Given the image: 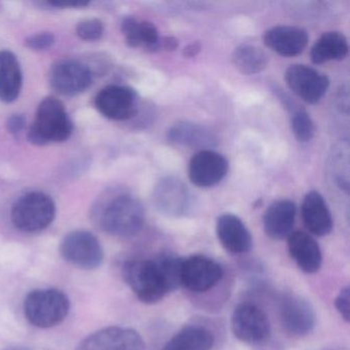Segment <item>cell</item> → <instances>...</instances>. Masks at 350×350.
<instances>
[{
	"label": "cell",
	"instance_id": "obj_1",
	"mask_svg": "<svg viewBox=\"0 0 350 350\" xmlns=\"http://www.w3.org/2000/svg\"><path fill=\"white\" fill-rule=\"evenodd\" d=\"M72 130V122L64 104L56 98H46L38 106L28 139L36 145L63 142L70 137Z\"/></svg>",
	"mask_w": 350,
	"mask_h": 350
},
{
	"label": "cell",
	"instance_id": "obj_24",
	"mask_svg": "<svg viewBox=\"0 0 350 350\" xmlns=\"http://www.w3.org/2000/svg\"><path fill=\"white\" fill-rule=\"evenodd\" d=\"M348 50L347 38L343 33L338 31L325 32L311 48V61L319 65L329 61L343 60L347 56Z\"/></svg>",
	"mask_w": 350,
	"mask_h": 350
},
{
	"label": "cell",
	"instance_id": "obj_17",
	"mask_svg": "<svg viewBox=\"0 0 350 350\" xmlns=\"http://www.w3.org/2000/svg\"><path fill=\"white\" fill-rule=\"evenodd\" d=\"M216 233L221 245L229 253H247L253 245L249 229L241 218L233 214H223L218 217Z\"/></svg>",
	"mask_w": 350,
	"mask_h": 350
},
{
	"label": "cell",
	"instance_id": "obj_18",
	"mask_svg": "<svg viewBox=\"0 0 350 350\" xmlns=\"http://www.w3.org/2000/svg\"><path fill=\"white\" fill-rule=\"evenodd\" d=\"M296 204L290 200H280L270 204L263 217L264 230L275 241L288 239L296 218Z\"/></svg>",
	"mask_w": 350,
	"mask_h": 350
},
{
	"label": "cell",
	"instance_id": "obj_20",
	"mask_svg": "<svg viewBox=\"0 0 350 350\" xmlns=\"http://www.w3.org/2000/svg\"><path fill=\"white\" fill-rule=\"evenodd\" d=\"M302 218L305 226L317 237H325L333 229V218L327 202L319 191L311 190L302 202Z\"/></svg>",
	"mask_w": 350,
	"mask_h": 350
},
{
	"label": "cell",
	"instance_id": "obj_27",
	"mask_svg": "<svg viewBox=\"0 0 350 350\" xmlns=\"http://www.w3.org/2000/svg\"><path fill=\"white\" fill-rule=\"evenodd\" d=\"M331 174L340 189L348 193L349 190V144L347 141L336 145L332 151Z\"/></svg>",
	"mask_w": 350,
	"mask_h": 350
},
{
	"label": "cell",
	"instance_id": "obj_8",
	"mask_svg": "<svg viewBox=\"0 0 350 350\" xmlns=\"http://www.w3.org/2000/svg\"><path fill=\"white\" fill-rule=\"evenodd\" d=\"M284 79L291 91L308 104L319 103L329 87L327 75L307 65H291Z\"/></svg>",
	"mask_w": 350,
	"mask_h": 350
},
{
	"label": "cell",
	"instance_id": "obj_2",
	"mask_svg": "<svg viewBox=\"0 0 350 350\" xmlns=\"http://www.w3.org/2000/svg\"><path fill=\"white\" fill-rule=\"evenodd\" d=\"M144 221L143 204L130 194H120L112 198L101 215L102 228L116 237L136 234L142 228Z\"/></svg>",
	"mask_w": 350,
	"mask_h": 350
},
{
	"label": "cell",
	"instance_id": "obj_32",
	"mask_svg": "<svg viewBox=\"0 0 350 350\" xmlns=\"http://www.w3.org/2000/svg\"><path fill=\"white\" fill-rule=\"evenodd\" d=\"M335 306L338 312L341 315L342 319L346 323L350 321V288L349 286H345L340 291L337 298L335 300Z\"/></svg>",
	"mask_w": 350,
	"mask_h": 350
},
{
	"label": "cell",
	"instance_id": "obj_11",
	"mask_svg": "<svg viewBox=\"0 0 350 350\" xmlns=\"http://www.w3.org/2000/svg\"><path fill=\"white\" fill-rule=\"evenodd\" d=\"M143 338L129 327H109L83 340L75 350H144Z\"/></svg>",
	"mask_w": 350,
	"mask_h": 350
},
{
	"label": "cell",
	"instance_id": "obj_21",
	"mask_svg": "<svg viewBox=\"0 0 350 350\" xmlns=\"http://www.w3.org/2000/svg\"><path fill=\"white\" fill-rule=\"evenodd\" d=\"M167 138L172 144L189 148L210 149L216 145V137L204 126L196 122H178L167 130Z\"/></svg>",
	"mask_w": 350,
	"mask_h": 350
},
{
	"label": "cell",
	"instance_id": "obj_13",
	"mask_svg": "<svg viewBox=\"0 0 350 350\" xmlns=\"http://www.w3.org/2000/svg\"><path fill=\"white\" fill-rule=\"evenodd\" d=\"M136 92L124 85L104 88L96 97V107L100 113L112 120H126L137 112Z\"/></svg>",
	"mask_w": 350,
	"mask_h": 350
},
{
	"label": "cell",
	"instance_id": "obj_38",
	"mask_svg": "<svg viewBox=\"0 0 350 350\" xmlns=\"http://www.w3.org/2000/svg\"><path fill=\"white\" fill-rule=\"evenodd\" d=\"M327 350H331V349H327Z\"/></svg>",
	"mask_w": 350,
	"mask_h": 350
},
{
	"label": "cell",
	"instance_id": "obj_36",
	"mask_svg": "<svg viewBox=\"0 0 350 350\" xmlns=\"http://www.w3.org/2000/svg\"><path fill=\"white\" fill-rule=\"evenodd\" d=\"M200 51H202V44H200V42H193L184 48L182 55H183L184 58H194V57L200 54Z\"/></svg>",
	"mask_w": 350,
	"mask_h": 350
},
{
	"label": "cell",
	"instance_id": "obj_29",
	"mask_svg": "<svg viewBox=\"0 0 350 350\" xmlns=\"http://www.w3.org/2000/svg\"><path fill=\"white\" fill-rule=\"evenodd\" d=\"M292 108L291 129L298 142L307 143L314 137L315 126L308 112L303 108Z\"/></svg>",
	"mask_w": 350,
	"mask_h": 350
},
{
	"label": "cell",
	"instance_id": "obj_3",
	"mask_svg": "<svg viewBox=\"0 0 350 350\" xmlns=\"http://www.w3.org/2000/svg\"><path fill=\"white\" fill-rule=\"evenodd\" d=\"M70 301L66 294L57 288L36 290L24 301V313L31 325L42 329L62 323L69 313Z\"/></svg>",
	"mask_w": 350,
	"mask_h": 350
},
{
	"label": "cell",
	"instance_id": "obj_4",
	"mask_svg": "<svg viewBox=\"0 0 350 350\" xmlns=\"http://www.w3.org/2000/svg\"><path fill=\"white\" fill-rule=\"evenodd\" d=\"M56 217V204L48 194L30 192L15 202L11 218L14 226L24 232H38L50 226Z\"/></svg>",
	"mask_w": 350,
	"mask_h": 350
},
{
	"label": "cell",
	"instance_id": "obj_19",
	"mask_svg": "<svg viewBox=\"0 0 350 350\" xmlns=\"http://www.w3.org/2000/svg\"><path fill=\"white\" fill-rule=\"evenodd\" d=\"M288 247L298 267L306 273L319 271L323 263L321 247L314 239L305 231H296L288 237Z\"/></svg>",
	"mask_w": 350,
	"mask_h": 350
},
{
	"label": "cell",
	"instance_id": "obj_23",
	"mask_svg": "<svg viewBox=\"0 0 350 350\" xmlns=\"http://www.w3.org/2000/svg\"><path fill=\"white\" fill-rule=\"evenodd\" d=\"M21 67L15 55L9 51L0 52V100L12 103L19 97L22 89Z\"/></svg>",
	"mask_w": 350,
	"mask_h": 350
},
{
	"label": "cell",
	"instance_id": "obj_35",
	"mask_svg": "<svg viewBox=\"0 0 350 350\" xmlns=\"http://www.w3.org/2000/svg\"><path fill=\"white\" fill-rule=\"evenodd\" d=\"M178 46H179V42L173 36H165L161 40V50L165 52H174L177 50Z\"/></svg>",
	"mask_w": 350,
	"mask_h": 350
},
{
	"label": "cell",
	"instance_id": "obj_12",
	"mask_svg": "<svg viewBox=\"0 0 350 350\" xmlns=\"http://www.w3.org/2000/svg\"><path fill=\"white\" fill-rule=\"evenodd\" d=\"M228 161L220 153L206 149L200 150L190 159L188 175L196 187H214L228 173Z\"/></svg>",
	"mask_w": 350,
	"mask_h": 350
},
{
	"label": "cell",
	"instance_id": "obj_7",
	"mask_svg": "<svg viewBox=\"0 0 350 350\" xmlns=\"http://www.w3.org/2000/svg\"><path fill=\"white\" fill-rule=\"evenodd\" d=\"M233 335L243 343L257 345L269 338L270 323L265 313L253 304H241L231 317Z\"/></svg>",
	"mask_w": 350,
	"mask_h": 350
},
{
	"label": "cell",
	"instance_id": "obj_22",
	"mask_svg": "<svg viewBox=\"0 0 350 350\" xmlns=\"http://www.w3.org/2000/svg\"><path fill=\"white\" fill-rule=\"evenodd\" d=\"M122 32L131 48H143L148 52L161 51L159 30L151 22H139L134 17L122 20Z\"/></svg>",
	"mask_w": 350,
	"mask_h": 350
},
{
	"label": "cell",
	"instance_id": "obj_14",
	"mask_svg": "<svg viewBox=\"0 0 350 350\" xmlns=\"http://www.w3.org/2000/svg\"><path fill=\"white\" fill-rule=\"evenodd\" d=\"M93 77L85 65L77 61H62L53 67L50 83L53 89L66 96L83 93L92 85Z\"/></svg>",
	"mask_w": 350,
	"mask_h": 350
},
{
	"label": "cell",
	"instance_id": "obj_26",
	"mask_svg": "<svg viewBox=\"0 0 350 350\" xmlns=\"http://www.w3.org/2000/svg\"><path fill=\"white\" fill-rule=\"evenodd\" d=\"M233 66L241 75H254L265 70L268 57L262 49L253 44H241L233 51L231 56Z\"/></svg>",
	"mask_w": 350,
	"mask_h": 350
},
{
	"label": "cell",
	"instance_id": "obj_5",
	"mask_svg": "<svg viewBox=\"0 0 350 350\" xmlns=\"http://www.w3.org/2000/svg\"><path fill=\"white\" fill-rule=\"evenodd\" d=\"M122 276L137 298L145 304L159 302L167 293L153 260L126 262Z\"/></svg>",
	"mask_w": 350,
	"mask_h": 350
},
{
	"label": "cell",
	"instance_id": "obj_30",
	"mask_svg": "<svg viewBox=\"0 0 350 350\" xmlns=\"http://www.w3.org/2000/svg\"><path fill=\"white\" fill-rule=\"evenodd\" d=\"M77 33L83 40H100L104 33L103 23L98 19L85 20L77 26Z\"/></svg>",
	"mask_w": 350,
	"mask_h": 350
},
{
	"label": "cell",
	"instance_id": "obj_9",
	"mask_svg": "<svg viewBox=\"0 0 350 350\" xmlns=\"http://www.w3.org/2000/svg\"><path fill=\"white\" fill-rule=\"evenodd\" d=\"M224 275L220 264L202 255L183 259L181 284L192 292H206L214 288Z\"/></svg>",
	"mask_w": 350,
	"mask_h": 350
},
{
	"label": "cell",
	"instance_id": "obj_28",
	"mask_svg": "<svg viewBox=\"0 0 350 350\" xmlns=\"http://www.w3.org/2000/svg\"><path fill=\"white\" fill-rule=\"evenodd\" d=\"M157 270L161 274V280L165 284L167 292H173L181 286V271L183 259L175 254H161L157 259L153 260Z\"/></svg>",
	"mask_w": 350,
	"mask_h": 350
},
{
	"label": "cell",
	"instance_id": "obj_16",
	"mask_svg": "<svg viewBox=\"0 0 350 350\" xmlns=\"http://www.w3.org/2000/svg\"><path fill=\"white\" fill-rule=\"evenodd\" d=\"M263 42L268 49L282 57L300 55L308 44V34L302 28L275 26L264 33Z\"/></svg>",
	"mask_w": 350,
	"mask_h": 350
},
{
	"label": "cell",
	"instance_id": "obj_10",
	"mask_svg": "<svg viewBox=\"0 0 350 350\" xmlns=\"http://www.w3.org/2000/svg\"><path fill=\"white\" fill-rule=\"evenodd\" d=\"M152 200L159 212L172 217L184 216L192 206V196L187 186L175 177L159 180L153 190Z\"/></svg>",
	"mask_w": 350,
	"mask_h": 350
},
{
	"label": "cell",
	"instance_id": "obj_15",
	"mask_svg": "<svg viewBox=\"0 0 350 350\" xmlns=\"http://www.w3.org/2000/svg\"><path fill=\"white\" fill-rule=\"evenodd\" d=\"M280 311L282 325L290 333L304 336L314 329V309L303 297L294 294L282 297Z\"/></svg>",
	"mask_w": 350,
	"mask_h": 350
},
{
	"label": "cell",
	"instance_id": "obj_34",
	"mask_svg": "<svg viewBox=\"0 0 350 350\" xmlns=\"http://www.w3.org/2000/svg\"><path fill=\"white\" fill-rule=\"evenodd\" d=\"M49 5L55 8H81L89 5L88 1H75V0H55L49 1Z\"/></svg>",
	"mask_w": 350,
	"mask_h": 350
},
{
	"label": "cell",
	"instance_id": "obj_31",
	"mask_svg": "<svg viewBox=\"0 0 350 350\" xmlns=\"http://www.w3.org/2000/svg\"><path fill=\"white\" fill-rule=\"evenodd\" d=\"M54 42L55 36L50 32L33 34L25 40L26 46L36 51L46 50V49L51 48Z\"/></svg>",
	"mask_w": 350,
	"mask_h": 350
},
{
	"label": "cell",
	"instance_id": "obj_6",
	"mask_svg": "<svg viewBox=\"0 0 350 350\" xmlns=\"http://www.w3.org/2000/svg\"><path fill=\"white\" fill-rule=\"evenodd\" d=\"M62 257L81 269H96L104 259L99 239L88 231H73L64 237L60 245Z\"/></svg>",
	"mask_w": 350,
	"mask_h": 350
},
{
	"label": "cell",
	"instance_id": "obj_37",
	"mask_svg": "<svg viewBox=\"0 0 350 350\" xmlns=\"http://www.w3.org/2000/svg\"><path fill=\"white\" fill-rule=\"evenodd\" d=\"M12 350H22V349H12Z\"/></svg>",
	"mask_w": 350,
	"mask_h": 350
},
{
	"label": "cell",
	"instance_id": "obj_33",
	"mask_svg": "<svg viewBox=\"0 0 350 350\" xmlns=\"http://www.w3.org/2000/svg\"><path fill=\"white\" fill-rule=\"evenodd\" d=\"M25 124L26 122L24 116L16 114V116H11V118L8 120V131H9L11 134L18 136V135L23 132L24 129H25Z\"/></svg>",
	"mask_w": 350,
	"mask_h": 350
},
{
	"label": "cell",
	"instance_id": "obj_25",
	"mask_svg": "<svg viewBox=\"0 0 350 350\" xmlns=\"http://www.w3.org/2000/svg\"><path fill=\"white\" fill-rule=\"evenodd\" d=\"M214 342V336L208 329L188 325L178 332L163 350H212Z\"/></svg>",
	"mask_w": 350,
	"mask_h": 350
}]
</instances>
